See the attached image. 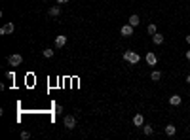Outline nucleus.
Returning a JSON list of instances; mask_svg holds the SVG:
<instances>
[{"label": "nucleus", "instance_id": "22", "mask_svg": "<svg viewBox=\"0 0 190 140\" xmlns=\"http://www.w3.org/2000/svg\"><path fill=\"white\" fill-rule=\"evenodd\" d=\"M186 59H188V61H190V49H188V51H186Z\"/></svg>", "mask_w": 190, "mask_h": 140}, {"label": "nucleus", "instance_id": "13", "mask_svg": "<svg viewBox=\"0 0 190 140\" xmlns=\"http://www.w3.org/2000/svg\"><path fill=\"white\" fill-rule=\"evenodd\" d=\"M150 80L152 81H160L162 80V72H160V70H154V72L150 74Z\"/></svg>", "mask_w": 190, "mask_h": 140}, {"label": "nucleus", "instance_id": "11", "mask_svg": "<svg viewBox=\"0 0 190 140\" xmlns=\"http://www.w3.org/2000/svg\"><path fill=\"white\" fill-rule=\"evenodd\" d=\"M152 42H154V44H156V46H162V44H164V34H154V36H152Z\"/></svg>", "mask_w": 190, "mask_h": 140}, {"label": "nucleus", "instance_id": "9", "mask_svg": "<svg viewBox=\"0 0 190 140\" xmlns=\"http://www.w3.org/2000/svg\"><path fill=\"white\" fill-rule=\"evenodd\" d=\"M181 102H182V99L179 95H171L169 97V104H171V106H181Z\"/></svg>", "mask_w": 190, "mask_h": 140}, {"label": "nucleus", "instance_id": "5", "mask_svg": "<svg viewBox=\"0 0 190 140\" xmlns=\"http://www.w3.org/2000/svg\"><path fill=\"white\" fill-rule=\"evenodd\" d=\"M146 62H148V66H156V62H158V57H156V53H152V51H148L146 53Z\"/></svg>", "mask_w": 190, "mask_h": 140}, {"label": "nucleus", "instance_id": "23", "mask_svg": "<svg viewBox=\"0 0 190 140\" xmlns=\"http://www.w3.org/2000/svg\"><path fill=\"white\" fill-rule=\"evenodd\" d=\"M186 44H190V34H188V36H186Z\"/></svg>", "mask_w": 190, "mask_h": 140}, {"label": "nucleus", "instance_id": "3", "mask_svg": "<svg viewBox=\"0 0 190 140\" xmlns=\"http://www.w3.org/2000/svg\"><path fill=\"white\" fill-rule=\"evenodd\" d=\"M63 125H65L67 129L72 131V129L76 127V117H74V116H65V117H63Z\"/></svg>", "mask_w": 190, "mask_h": 140}, {"label": "nucleus", "instance_id": "8", "mask_svg": "<svg viewBox=\"0 0 190 140\" xmlns=\"http://www.w3.org/2000/svg\"><path fill=\"white\" fill-rule=\"evenodd\" d=\"M65 46H67V36H63V34H59V36L55 38V47L59 49V47H65Z\"/></svg>", "mask_w": 190, "mask_h": 140}, {"label": "nucleus", "instance_id": "4", "mask_svg": "<svg viewBox=\"0 0 190 140\" xmlns=\"http://www.w3.org/2000/svg\"><path fill=\"white\" fill-rule=\"evenodd\" d=\"M13 30H15V25H13L12 21H10V23H6L2 29H0V36H6V34H13Z\"/></svg>", "mask_w": 190, "mask_h": 140}, {"label": "nucleus", "instance_id": "6", "mask_svg": "<svg viewBox=\"0 0 190 140\" xmlns=\"http://www.w3.org/2000/svg\"><path fill=\"white\" fill-rule=\"evenodd\" d=\"M133 125H135V127H143L145 125V116L143 114H135L133 116Z\"/></svg>", "mask_w": 190, "mask_h": 140}, {"label": "nucleus", "instance_id": "16", "mask_svg": "<svg viewBox=\"0 0 190 140\" xmlns=\"http://www.w3.org/2000/svg\"><path fill=\"white\" fill-rule=\"evenodd\" d=\"M42 53H44V57H46V59H52L55 51H53V49H50V47H48V49H44V51H42Z\"/></svg>", "mask_w": 190, "mask_h": 140}, {"label": "nucleus", "instance_id": "19", "mask_svg": "<svg viewBox=\"0 0 190 140\" xmlns=\"http://www.w3.org/2000/svg\"><path fill=\"white\" fill-rule=\"evenodd\" d=\"M6 78H8V80H13V78H15V74H13V70H8V72H6Z\"/></svg>", "mask_w": 190, "mask_h": 140}, {"label": "nucleus", "instance_id": "17", "mask_svg": "<svg viewBox=\"0 0 190 140\" xmlns=\"http://www.w3.org/2000/svg\"><path fill=\"white\" fill-rule=\"evenodd\" d=\"M146 32H148L150 36H154V34L158 32V30H156V25H148V29H146Z\"/></svg>", "mask_w": 190, "mask_h": 140}, {"label": "nucleus", "instance_id": "21", "mask_svg": "<svg viewBox=\"0 0 190 140\" xmlns=\"http://www.w3.org/2000/svg\"><path fill=\"white\" fill-rule=\"evenodd\" d=\"M68 0H57V4H67Z\"/></svg>", "mask_w": 190, "mask_h": 140}, {"label": "nucleus", "instance_id": "2", "mask_svg": "<svg viewBox=\"0 0 190 140\" xmlns=\"http://www.w3.org/2000/svg\"><path fill=\"white\" fill-rule=\"evenodd\" d=\"M21 62H23V57H21L19 53H13V55H10V57H8V65L10 66H19Z\"/></svg>", "mask_w": 190, "mask_h": 140}, {"label": "nucleus", "instance_id": "14", "mask_svg": "<svg viewBox=\"0 0 190 140\" xmlns=\"http://www.w3.org/2000/svg\"><path fill=\"white\" fill-rule=\"evenodd\" d=\"M175 132H177V129H175V125H167V127H165V135H167V136H173Z\"/></svg>", "mask_w": 190, "mask_h": 140}, {"label": "nucleus", "instance_id": "18", "mask_svg": "<svg viewBox=\"0 0 190 140\" xmlns=\"http://www.w3.org/2000/svg\"><path fill=\"white\" fill-rule=\"evenodd\" d=\"M21 138H23V140H29V138H31V132H29V131H23V132H21Z\"/></svg>", "mask_w": 190, "mask_h": 140}, {"label": "nucleus", "instance_id": "12", "mask_svg": "<svg viewBox=\"0 0 190 140\" xmlns=\"http://www.w3.org/2000/svg\"><path fill=\"white\" fill-rule=\"evenodd\" d=\"M48 13H50L52 17H57L59 13H61V8H59V6H52V8L48 10Z\"/></svg>", "mask_w": 190, "mask_h": 140}, {"label": "nucleus", "instance_id": "7", "mask_svg": "<svg viewBox=\"0 0 190 140\" xmlns=\"http://www.w3.org/2000/svg\"><path fill=\"white\" fill-rule=\"evenodd\" d=\"M133 29H135V27H131V25L128 23V25H124L122 29H120V34H122V36H131V34H133Z\"/></svg>", "mask_w": 190, "mask_h": 140}, {"label": "nucleus", "instance_id": "24", "mask_svg": "<svg viewBox=\"0 0 190 140\" xmlns=\"http://www.w3.org/2000/svg\"><path fill=\"white\" fill-rule=\"evenodd\" d=\"M186 83H190V74H188V76H186Z\"/></svg>", "mask_w": 190, "mask_h": 140}, {"label": "nucleus", "instance_id": "15", "mask_svg": "<svg viewBox=\"0 0 190 140\" xmlns=\"http://www.w3.org/2000/svg\"><path fill=\"white\" fill-rule=\"evenodd\" d=\"M143 132L146 136H150L152 132H154V129H152V125H143Z\"/></svg>", "mask_w": 190, "mask_h": 140}, {"label": "nucleus", "instance_id": "20", "mask_svg": "<svg viewBox=\"0 0 190 140\" xmlns=\"http://www.w3.org/2000/svg\"><path fill=\"white\" fill-rule=\"evenodd\" d=\"M55 112H57V114H61V112H63V106H61V104H57V106H55Z\"/></svg>", "mask_w": 190, "mask_h": 140}, {"label": "nucleus", "instance_id": "10", "mask_svg": "<svg viewBox=\"0 0 190 140\" xmlns=\"http://www.w3.org/2000/svg\"><path fill=\"white\" fill-rule=\"evenodd\" d=\"M128 23H129L131 27H137V25L141 23V17L137 15V13H133V15H129V19H128Z\"/></svg>", "mask_w": 190, "mask_h": 140}, {"label": "nucleus", "instance_id": "1", "mask_svg": "<svg viewBox=\"0 0 190 140\" xmlns=\"http://www.w3.org/2000/svg\"><path fill=\"white\" fill-rule=\"evenodd\" d=\"M124 59L128 62H131V65H137V62L141 61L139 53H135V51H124Z\"/></svg>", "mask_w": 190, "mask_h": 140}]
</instances>
